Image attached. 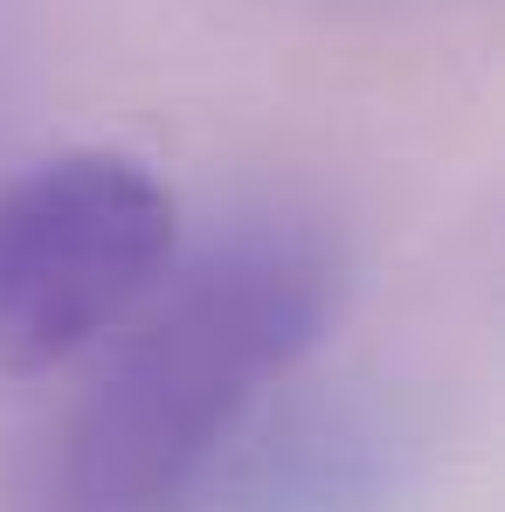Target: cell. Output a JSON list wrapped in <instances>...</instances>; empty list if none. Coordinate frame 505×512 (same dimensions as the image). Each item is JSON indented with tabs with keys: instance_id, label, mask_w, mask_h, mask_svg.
Instances as JSON below:
<instances>
[{
	"instance_id": "3",
	"label": "cell",
	"mask_w": 505,
	"mask_h": 512,
	"mask_svg": "<svg viewBox=\"0 0 505 512\" xmlns=\"http://www.w3.org/2000/svg\"><path fill=\"white\" fill-rule=\"evenodd\" d=\"M422 471V423L388 381L263 402L187 512H395Z\"/></svg>"
},
{
	"instance_id": "2",
	"label": "cell",
	"mask_w": 505,
	"mask_h": 512,
	"mask_svg": "<svg viewBox=\"0 0 505 512\" xmlns=\"http://www.w3.org/2000/svg\"><path fill=\"white\" fill-rule=\"evenodd\" d=\"M180 208L146 160L70 146L0 187V374L104 346L173 270Z\"/></svg>"
},
{
	"instance_id": "1",
	"label": "cell",
	"mask_w": 505,
	"mask_h": 512,
	"mask_svg": "<svg viewBox=\"0 0 505 512\" xmlns=\"http://www.w3.org/2000/svg\"><path fill=\"white\" fill-rule=\"evenodd\" d=\"M339 291V236L312 215L270 208L208 236L56 409L14 512H187L256 409L326 340Z\"/></svg>"
}]
</instances>
